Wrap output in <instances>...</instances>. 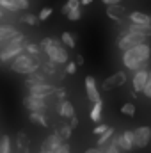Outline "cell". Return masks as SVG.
I'll return each mask as SVG.
<instances>
[{"label":"cell","instance_id":"cell-14","mask_svg":"<svg viewBox=\"0 0 151 153\" xmlns=\"http://www.w3.org/2000/svg\"><path fill=\"white\" fill-rule=\"evenodd\" d=\"M16 152L18 153H30V143L23 132L16 135Z\"/></svg>","mask_w":151,"mask_h":153},{"label":"cell","instance_id":"cell-32","mask_svg":"<svg viewBox=\"0 0 151 153\" xmlns=\"http://www.w3.org/2000/svg\"><path fill=\"white\" fill-rule=\"evenodd\" d=\"M80 16H82L80 9H73V11H70V13L66 14V18H68L70 22H76V20H80Z\"/></svg>","mask_w":151,"mask_h":153},{"label":"cell","instance_id":"cell-31","mask_svg":"<svg viewBox=\"0 0 151 153\" xmlns=\"http://www.w3.org/2000/svg\"><path fill=\"white\" fill-rule=\"evenodd\" d=\"M100 150H101V152H103V153H119V152H117V148L114 146L112 139H110V141H109L107 144H103V146H101Z\"/></svg>","mask_w":151,"mask_h":153},{"label":"cell","instance_id":"cell-11","mask_svg":"<svg viewBox=\"0 0 151 153\" xmlns=\"http://www.w3.org/2000/svg\"><path fill=\"white\" fill-rule=\"evenodd\" d=\"M85 93H87V98L93 102V103H96V102H100L101 98H100V93H98V87H96V82H94V76H85Z\"/></svg>","mask_w":151,"mask_h":153},{"label":"cell","instance_id":"cell-44","mask_svg":"<svg viewBox=\"0 0 151 153\" xmlns=\"http://www.w3.org/2000/svg\"><path fill=\"white\" fill-rule=\"evenodd\" d=\"M150 25H151V14H150Z\"/></svg>","mask_w":151,"mask_h":153},{"label":"cell","instance_id":"cell-41","mask_svg":"<svg viewBox=\"0 0 151 153\" xmlns=\"http://www.w3.org/2000/svg\"><path fill=\"white\" fill-rule=\"evenodd\" d=\"M76 66H80V64H84V57H82V55H76Z\"/></svg>","mask_w":151,"mask_h":153},{"label":"cell","instance_id":"cell-35","mask_svg":"<svg viewBox=\"0 0 151 153\" xmlns=\"http://www.w3.org/2000/svg\"><path fill=\"white\" fill-rule=\"evenodd\" d=\"M107 128H109V125H98V126H96V128H94L93 132H94V134H96V135L100 137V135H101L103 132H107Z\"/></svg>","mask_w":151,"mask_h":153},{"label":"cell","instance_id":"cell-34","mask_svg":"<svg viewBox=\"0 0 151 153\" xmlns=\"http://www.w3.org/2000/svg\"><path fill=\"white\" fill-rule=\"evenodd\" d=\"M148 98H151V71H150V76H148V82H146V85H144V91H142Z\"/></svg>","mask_w":151,"mask_h":153},{"label":"cell","instance_id":"cell-36","mask_svg":"<svg viewBox=\"0 0 151 153\" xmlns=\"http://www.w3.org/2000/svg\"><path fill=\"white\" fill-rule=\"evenodd\" d=\"M55 153H71V148H70V144H68V143H62Z\"/></svg>","mask_w":151,"mask_h":153},{"label":"cell","instance_id":"cell-9","mask_svg":"<svg viewBox=\"0 0 151 153\" xmlns=\"http://www.w3.org/2000/svg\"><path fill=\"white\" fill-rule=\"evenodd\" d=\"M148 76H150V71L148 70H137L135 71L133 80H132V85H133V91L135 93H142L144 91V85L148 82Z\"/></svg>","mask_w":151,"mask_h":153},{"label":"cell","instance_id":"cell-4","mask_svg":"<svg viewBox=\"0 0 151 153\" xmlns=\"http://www.w3.org/2000/svg\"><path fill=\"white\" fill-rule=\"evenodd\" d=\"M27 89H29V94L39 96V98H48L57 93V87L52 84H46V82L44 84H30V85H27Z\"/></svg>","mask_w":151,"mask_h":153},{"label":"cell","instance_id":"cell-45","mask_svg":"<svg viewBox=\"0 0 151 153\" xmlns=\"http://www.w3.org/2000/svg\"><path fill=\"white\" fill-rule=\"evenodd\" d=\"M0 66H2V59H0Z\"/></svg>","mask_w":151,"mask_h":153},{"label":"cell","instance_id":"cell-42","mask_svg":"<svg viewBox=\"0 0 151 153\" xmlns=\"http://www.w3.org/2000/svg\"><path fill=\"white\" fill-rule=\"evenodd\" d=\"M93 0H80V5H87V4H91Z\"/></svg>","mask_w":151,"mask_h":153},{"label":"cell","instance_id":"cell-28","mask_svg":"<svg viewBox=\"0 0 151 153\" xmlns=\"http://www.w3.org/2000/svg\"><path fill=\"white\" fill-rule=\"evenodd\" d=\"M121 112L124 116H128V117H133V116H135V105H133V103H124V105L121 107Z\"/></svg>","mask_w":151,"mask_h":153},{"label":"cell","instance_id":"cell-40","mask_svg":"<svg viewBox=\"0 0 151 153\" xmlns=\"http://www.w3.org/2000/svg\"><path fill=\"white\" fill-rule=\"evenodd\" d=\"M84 153H103L100 148H89V150H85Z\"/></svg>","mask_w":151,"mask_h":153},{"label":"cell","instance_id":"cell-16","mask_svg":"<svg viewBox=\"0 0 151 153\" xmlns=\"http://www.w3.org/2000/svg\"><path fill=\"white\" fill-rule=\"evenodd\" d=\"M59 114L62 116V117H73V116H75V107H73V103L68 102V100H62V102L59 103Z\"/></svg>","mask_w":151,"mask_h":153},{"label":"cell","instance_id":"cell-15","mask_svg":"<svg viewBox=\"0 0 151 153\" xmlns=\"http://www.w3.org/2000/svg\"><path fill=\"white\" fill-rule=\"evenodd\" d=\"M124 14H126V9H124L123 5H119V4H117V5H109V7H107V16L112 18V20H115V22H119Z\"/></svg>","mask_w":151,"mask_h":153},{"label":"cell","instance_id":"cell-27","mask_svg":"<svg viewBox=\"0 0 151 153\" xmlns=\"http://www.w3.org/2000/svg\"><path fill=\"white\" fill-rule=\"evenodd\" d=\"M55 62H52V61H48V62H43V73L44 75H55Z\"/></svg>","mask_w":151,"mask_h":153},{"label":"cell","instance_id":"cell-23","mask_svg":"<svg viewBox=\"0 0 151 153\" xmlns=\"http://www.w3.org/2000/svg\"><path fill=\"white\" fill-rule=\"evenodd\" d=\"M61 43L66 46V48H75V36L73 34H70V32H64L62 36H61Z\"/></svg>","mask_w":151,"mask_h":153},{"label":"cell","instance_id":"cell-24","mask_svg":"<svg viewBox=\"0 0 151 153\" xmlns=\"http://www.w3.org/2000/svg\"><path fill=\"white\" fill-rule=\"evenodd\" d=\"M73 9H80V0H68L64 5H62V14L66 16L70 11H73Z\"/></svg>","mask_w":151,"mask_h":153},{"label":"cell","instance_id":"cell-17","mask_svg":"<svg viewBox=\"0 0 151 153\" xmlns=\"http://www.w3.org/2000/svg\"><path fill=\"white\" fill-rule=\"evenodd\" d=\"M16 34H18V30L14 27H11V25H0V45L5 43L7 39L14 38Z\"/></svg>","mask_w":151,"mask_h":153},{"label":"cell","instance_id":"cell-7","mask_svg":"<svg viewBox=\"0 0 151 153\" xmlns=\"http://www.w3.org/2000/svg\"><path fill=\"white\" fill-rule=\"evenodd\" d=\"M151 139V128L150 126H139L133 130V144L135 148H146Z\"/></svg>","mask_w":151,"mask_h":153},{"label":"cell","instance_id":"cell-19","mask_svg":"<svg viewBox=\"0 0 151 153\" xmlns=\"http://www.w3.org/2000/svg\"><path fill=\"white\" fill-rule=\"evenodd\" d=\"M101 112H103V102L100 100V102H96V103L93 105V109H91V119H93L94 123H100V121H101Z\"/></svg>","mask_w":151,"mask_h":153},{"label":"cell","instance_id":"cell-37","mask_svg":"<svg viewBox=\"0 0 151 153\" xmlns=\"http://www.w3.org/2000/svg\"><path fill=\"white\" fill-rule=\"evenodd\" d=\"M75 71H76V62H68L66 64V73L68 75H73Z\"/></svg>","mask_w":151,"mask_h":153},{"label":"cell","instance_id":"cell-3","mask_svg":"<svg viewBox=\"0 0 151 153\" xmlns=\"http://www.w3.org/2000/svg\"><path fill=\"white\" fill-rule=\"evenodd\" d=\"M144 39H146V38H141V36H137V34L124 32V34L121 36V39L117 41V46H119V50H121V52H128V50H132V48H135V46L142 45V43H144Z\"/></svg>","mask_w":151,"mask_h":153},{"label":"cell","instance_id":"cell-43","mask_svg":"<svg viewBox=\"0 0 151 153\" xmlns=\"http://www.w3.org/2000/svg\"><path fill=\"white\" fill-rule=\"evenodd\" d=\"M2 16H4V13H2V7H0V18H2Z\"/></svg>","mask_w":151,"mask_h":153},{"label":"cell","instance_id":"cell-39","mask_svg":"<svg viewBox=\"0 0 151 153\" xmlns=\"http://www.w3.org/2000/svg\"><path fill=\"white\" fill-rule=\"evenodd\" d=\"M101 2H103V4H107V5H117L121 0H101Z\"/></svg>","mask_w":151,"mask_h":153},{"label":"cell","instance_id":"cell-10","mask_svg":"<svg viewBox=\"0 0 151 153\" xmlns=\"http://www.w3.org/2000/svg\"><path fill=\"white\" fill-rule=\"evenodd\" d=\"M126 82V73L124 71H117V73H114L112 76H109L105 82H103V89L105 91H112L114 87H119V85H123Z\"/></svg>","mask_w":151,"mask_h":153},{"label":"cell","instance_id":"cell-20","mask_svg":"<svg viewBox=\"0 0 151 153\" xmlns=\"http://www.w3.org/2000/svg\"><path fill=\"white\" fill-rule=\"evenodd\" d=\"M29 119H30L32 123L39 125V126H48V119H46L44 112H30V114H29Z\"/></svg>","mask_w":151,"mask_h":153},{"label":"cell","instance_id":"cell-1","mask_svg":"<svg viewBox=\"0 0 151 153\" xmlns=\"http://www.w3.org/2000/svg\"><path fill=\"white\" fill-rule=\"evenodd\" d=\"M41 50H44V53L48 55V59L55 64H68V50L66 46L61 43V39H52V38H44L39 43Z\"/></svg>","mask_w":151,"mask_h":153},{"label":"cell","instance_id":"cell-25","mask_svg":"<svg viewBox=\"0 0 151 153\" xmlns=\"http://www.w3.org/2000/svg\"><path fill=\"white\" fill-rule=\"evenodd\" d=\"M25 53L34 55V57H39V55H41V46H39V45H34V43H27V45H25Z\"/></svg>","mask_w":151,"mask_h":153},{"label":"cell","instance_id":"cell-6","mask_svg":"<svg viewBox=\"0 0 151 153\" xmlns=\"http://www.w3.org/2000/svg\"><path fill=\"white\" fill-rule=\"evenodd\" d=\"M23 107H25L29 112H44V111H46V102H44V98L27 94V96L23 98Z\"/></svg>","mask_w":151,"mask_h":153},{"label":"cell","instance_id":"cell-30","mask_svg":"<svg viewBox=\"0 0 151 153\" xmlns=\"http://www.w3.org/2000/svg\"><path fill=\"white\" fill-rule=\"evenodd\" d=\"M25 23H29V25H36L39 20H38V16L36 14H32V13H27V14H23V18H21Z\"/></svg>","mask_w":151,"mask_h":153},{"label":"cell","instance_id":"cell-8","mask_svg":"<svg viewBox=\"0 0 151 153\" xmlns=\"http://www.w3.org/2000/svg\"><path fill=\"white\" fill-rule=\"evenodd\" d=\"M62 143H64V141H62V139L59 137V134L55 132V134L48 135V137L43 141V144H41V152H53V153H55Z\"/></svg>","mask_w":151,"mask_h":153},{"label":"cell","instance_id":"cell-29","mask_svg":"<svg viewBox=\"0 0 151 153\" xmlns=\"http://www.w3.org/2000/svg\"><path fill=\"white\" fill-rule=\"evenodd\" d=\"M11 4H13L14 11H23L29 7V0H11Z\"/></svg>","mask_w":151,"mask_h":153},{"label":"cell","instance_id":"cell-5","mask_svg":"<svg viewBox=\"0 0 151 153\" xmlns=\"http://www.w3.org/2000/svg\"><path fill=\"white\" fill-rule=\"evenodd\" d=\"M128 52L135 57V61L142 68H146V64H148V61H150V57H151V46L148 43H142V45H139V46H135V48H132Z\"/></svg>","mask_w":151,"mask_h":153},{"label":"cell","instance_id":"cell-33","mask_svg":"<svg viewBox=\"0 0 151 153\" xmlns=\"http://www.w3.org/2000/svg\"><path fill=\"white\" fill-rule=\"evenodd\" d=\"M50 14H52V7H44V9H41L38 14V20H41V22H44L46 18H50Z\"/></svg>","mask_w":151,"mask_h":153},{"label":"cell","instance_id":"cell-38","mask_svg":"<svg viewBox=\"0 0 151 153\" xmlns=\"http://www.w3.org/2000/svg\"><path fill=\"white\" fill-rule=\"evenodd\" d=\"M70 119H71L70 126H71V128H76V126H78V117H76V116H73V117H70Z\"/></svg>","mask_w":151,"mask_h":153},{"label":"cell","instance_id":"cell-21","mask_svg":"<svg viewBox=\"0 0 151 153\" xmlns=\"http://www.w3.org/2000/svg\"><path fill=\"white\" fill-rule=\"evenodd\" d=\"M114 134H115V130H114L112 126H109V128H107V132H103V134L98 137V146L101 148L103 144H107V143H109V141L114 137Z\"/></svg>","mask_w":151,"mask_h":153},{"label":"cell","instance_id":"cell-2","mask_svg":"<svg viewBox=\"0 0 151 153\" xmlns=\"http://www.w3.org/2000/svg\"><path fill=\"white\" fill-rule=\"evenodd\" d=\"M41 66V61L39 57L34 55H29V53H20L16 59H13L11 62V70L14 73H20V75H30L34 71H38V68Z\"/></svg>","mask_w":151,"mask_h":153},{"label":"cell","instance_id":"cell-12","mask_svg":"<svg viewBox=\"0 0 151 153\" xmlns=\"http://www.w3.org/2000/svg\"><path fill=\"white\" fill-rule=\"evenodd\" d=\"M128 20H130V23H133V25H150V14L141 13V11L130 13V14H128Z\"/></svg>","mask_w":151,"mask_h":153},{"label":"cell","instance_id":"cell-18","mask_svg":"<svg viewBox=\"0 0 151 153\" xmlns=\"http://www.w3.org/2000/svg\"><path fill=\"white\" fill-rule=\"evenodd\" d=\"M121 139H123V146H124L126 153L132 152V150L135 148V144H133V132H132V130L123 132V134H121Z\"/></svg>","mask_w":151,"mask_h":153},{"label":"cell","instance_id":"cell-22","mask_svg":"<svg viewBox=\"0 0 151 153\" xmlns=\"http://www.w3.org/2000/svg\"><path fill=\"white\" fill-rule=\"evenodd\" d=\"M71 132H73V128L70 126V125H61V128L57 130V134H59V137L66 143V141H70V137H71Z\"/></svg>","mask_w":151,"mask_h":153},{"label":"cell","instance_id":"cell-26","mask_svg":"<svg viewBox=\"0 0 151 153\" xmlns=\"http://www.w3.org/2000/svg\"><path fill=\"white\" fill-rule=\"evenodd\" d=\"M0 153H11V139H9V135L0 137Z\"/></svg>","mask_w":151,"mask_h":153},{"label":"cell","instance_id":"cell-13","mask_svg":"<svg viewBox=\"0 0 151 153\" xmlns=\"http://www.w3.org/2000/svg\"><path fill=\"white\" fill-rule=\"evenodd\" d=\"M126 32L137 34L141 38H151V25H133V23H130V27H128Z\"/></svg>","mask_w":151,"mask_h":153}]
</instances>
